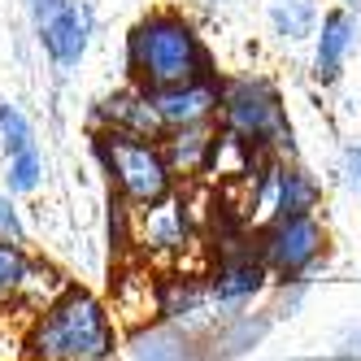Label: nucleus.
Instances as JSON below:
<instances>
[{
  "label": "nucleus",
  "mask_w": 361,
  "mask_h": 361,
  "mask_svg": "<svg viewBox=\"0 0 361 361\" xmlns=\"http://www.w3.org/2000/svg\"><path fill=\"white\" fill-rule=\"evenodd\" d=\"M22 348L27 361H109L118 348V322L100 296L79 283H66L44 309L31 314Z\"/></svg>",
  "instance_id": "1"
},
{
  "label": "nucleus",
  "mask_w": 361,
  "mask_h": 361,
  "mask_svg": "<svg viewBox=\"0 0 361 361\" xmlns=\"http://www.w3.org/2000/svg\"><path fill=\"white\" fill-rule=\"evenodd\" d=\"M126 74L144 92L218 79L209 44L200 39V31L178 9H152L131 27V35H126Z\"/></svg>",
  "instance_id": "2"
},
{
  "label": "nucleus",
  "mask_w": 361,
  "mask_h": 361,
  "mask_svg": "<svg viewBox=\"0 0 361 361\" xmlns=\"http://www.w3.org/2000/svg\"><path fill=\"white\" fill-rule=\"evenodd\" d=\"M92 152L109 178V192L131 214L178 192V174L166 157L161 140L126 135V131H92Z\"/></svg>",
  "instance_id": "3"
},
{
  "label": "nucleus",
  "mask_w": 361,
  "mask_h": 361,
  "mask_svg": "<svg viewBox=\"0 0 361 361\" xmlns=\"http://www.w3.org/2000/svg\"><path fill=\"white\" fill-rule=\"evenodd\" d=\"M218 126L222 135L244 144L257 157H288L292 152V122H288V109H283V96L262 74L222 79Z\"/></svg>",
  "instance_id": "4"
},
{
  "label": "nucleus",
  "mask_w": 361,
  "mask_h": 361,
  "mask_svg": "<svg viewBox=\"0 0 361 361\" xmlns=\"http://www.w3.org/2000/svg\"><path fill=\"white\" fill-rule=\"evenodd\" d=\"M257 248H262V262L274 283H305V274L326 252V226L318 222V214L266 218L257 226Z\"/></svg>",
  "instance_id": "5"
},
{
  "label": "nucleus",
  "mask_w": 361,
  "mask_h": 361,
  "mask_svg": "<svg viewBox=\"0 0 361 361\" xmlns=\"http://www.w3.org/2000/svg\"><path fill=\"white\" fill-rule=\"evenodd\" d=\"M131 248L144 262L157 266H178L196 248V226H192V204L183 192H174L148 209L131 214Z\"/></svg>",
  "instance_id": "6"
},
{
  "label": "nucleus",
  "mask_w": 361,
  "mask_h": 361,
  "mask_svg": "<svg viewBox=\"0 0 361 361\" xmlns=\"http://www.w3.org/2000/svg\"><path fill=\"white\" fill-rule=\"evenodd\" d=\"M148 105L161 122V135L183 131V126L218 122L222 109V79H196V83H174V87H152Z\"/></svg>",
  "instance_id": "7"
},
{
  "label": "nucleus",
  "mask_w": 361,
  "mask_h": 361,
  "mask_svg": "<svg viewBox=\"0 0 361 361\" xmlns=\"http://www.w3.org/2000/svg\"><path fill=\"white\" fill-rule=\"evenodd\" d=\"M92 126L96 131H126V135H148V140H161V122L148 105V92L144 87H118L109 96H100L92 105Z\"/></svg>",
  "instance_id": "8"
},
{
  "label": "nucleus",
  "mask_w": 361,
  "mask_h": 361,
  "mask_svg": "<svg viewBox=\"0 0 361 361\" xmlns=\"http://www.w3.org/2000/svg\"><path fill=\"white\" fill-rule=\"evenodd\" d=\"M214 309L209 288H204L200 274H157V322H174L200 335V318Z\"/></svg>",
  "instance_id": "9"
},
{
  "label": "nucleus",
  "mask_w": 361,
  "mask_h": 361,
  "mask_svg": "<svg viewBox=\"0 0 361 361\" xmlns=\"http://www.w3.org/2000/svg\"><path fill=\"white\" fill-rule=\"evenodd\" d=\"M39 44H44L48 61H53L57 70H74L83 61L87 44H92V9L83 5V0H70L53 22L39 27Z\"/></svg>",
  "instance_id": "10"
},
{
  "label": "nucleus",
  "mask_w": 361,
  "mask_h": 361,
  "mask_svg": "<svg viewBox=\"0 0 361 361\" xmlns=\"http://www.w3.org/2000/svg\"><path fill=\"white\" fill-rule=\"evenodd\" d=\"M357 13L344 5V9H326L322 22H318V44H314V79L318 83H335L344 74V61L357 48Z\"/></svg>",
  "instance_id": "11"
},
{
  "label": "nucleus",
  "mask_w": 361,
  "mask_h": 361,
  "mask_svg": "<svg viewBox=\"0 0 361 361\" xmlns=\"http://www.w3.org/2000/svg\"><path fill=\"white\" fill-rule=\"evenodd\" d=\"M222 126L218 122H204V126H183V131H170L161 135L166 144V157L174 166L178 178H196V174H214L218 166V152H222Z\"/></svg>",
  "instance_id": "12"
},
{
  "label": "nucleus",
  "mask_w": 361,
  "mask_h": 361,
  "mask_svg": "<svg viewBox=\"0 0 361 361\" xmlns=\"http://www.w3.org/2000/svg\"><path fill=\"white\" fill-rule=\"evenodd\" d=\"M131 357L135 361H209V348L188 326L152 322V326H140L131 335Z\"/></svg>",
  "instance_id": "13"
},
{
  "label": "nucleus",
  "mask_w": 361,
  "mask_h": 361,
  "mask_svg": "<svg viewBox=\"0 0 361 361\" xmlns=\"http://www.w3.org/2000/svg\"><path fill=\"white\" fill-rule=\"evenodd\" d=\"M262 335H266V318H252V314H240L235 309V314H222L218 326L209 335H200V340L209 348V357H235V353L252 348Z\"/></svg>",
  "instance_id": "14"
},
{
  "label": "nucleus",
  "mask_w": 361,
  "mask_h": 361,
  "mask_svg": "<svg viewBox=\"0 0 361 361\" xmlns=\"http://www.w3.org/2000/svg\"><path fill=\"white\" fill-rule=\"evenodd\" d=\"M35 270H39V262L18 240H0V309L27 300L31 283H35Z\"/></svg>",
  "instance_id": "15"
},
{
  "label": "nucleus",
  "mask_w": 361,
  "mask_h": 361,
  "mask_svg": "<svg viewBox=\"0 0 361 361\" xmlns=\"http://www.w3.org/2000/svg\"><path fill=\"white\" fill-rule=\"evenodd\" d=\"M270 27H274V35H283V39H305V35H314V27H318L314 0H274V5H270Z\"/></svg>",
  "instance_id": "16"
},
{
  "label": "nucleus",
  "mask_w": 361,
  "mask_h": 361,
  "mask_svg": "<svg viewBox=\"0 0 361 361\" xmlns=\"http://www.w3.org/2000/svg\"><path fill=\"white\" fill-rule=\"evenodd\" d=\"M39 183H44V157H39V148L13 152L9 166H5V188H9L13 196H31Z\"/></svg>",
  "instance_id": "17"
},
{
  "label": "nucleus",
  "mask_w": 361,
  "mask_h": 361,
  "mask_svg": "<svg viewBox=\"0 0 361 361\" xmlns=\"http://www.w3.org/2000/svg\"><path fill=\"white\" fill-rule=\"evenodd\" d=\"M0 144H5V157H13V152H27L35 148V131H31V122L27 114H22L18 105H0Z\"/></svg>",
  "instance_id": "18"
},
{
  "label": "nucleus",
  "mask_w": 361,
  "mask_h": 361,
  "mask_svg": "<svg viewBox=\"0 0 361 361\" xmlns=\"http://www.w3.org/2000/svg\"><path fill=\"white\" fill-rule=\"evenodd\" d=\"M0 240H18L22 244V218L5 196H0Z\"/></svg>",
  "instance_id": "19"
},
{
  "label": "nucleus",
  "mask_w": 361,
  "mask_h": 361,
  "mask_svg": "<svg viewBox=\"0 0 361 361\" xmlns=\"http://www.w3.org/2000/svg\"><path fill=\"white\" fill-rule=\"evenodd\" d=\"M70 5V0H27V9H31V22H35V31L44 27V22H53L61 9Z\"/></svg>",
  "instance_id": "20"
},
{
  "label": "nucleus",
  "mask_w": 361,
  "mask_h": 361,
  "mask_svg": "<svg viewBox=\"0 0 361 361\" xmlns=\"http://www.w3.org/2000/svg\"><path fill=\"white\" fill-rule=\"evenodd\" d=\"M344 183L361 196V148H357V144L344 148Z\"/></svg>",
  "instance_id": "21"
},
{
  "label": "nucleus",
  "mask_w": 361,
  "mask_h": 361,
  "mask_svg": "<svg viewBox=\"0 0 361 361\" xmlns=\"http://www.w3.org/2000/svg\"><path fill=\"white\" fill-rule=\"evenodd\" d=\"M344 5H348V9H353V5H361V0H344Z\"/></svg>",
  "instance_id": "22"
}]
</instances>
